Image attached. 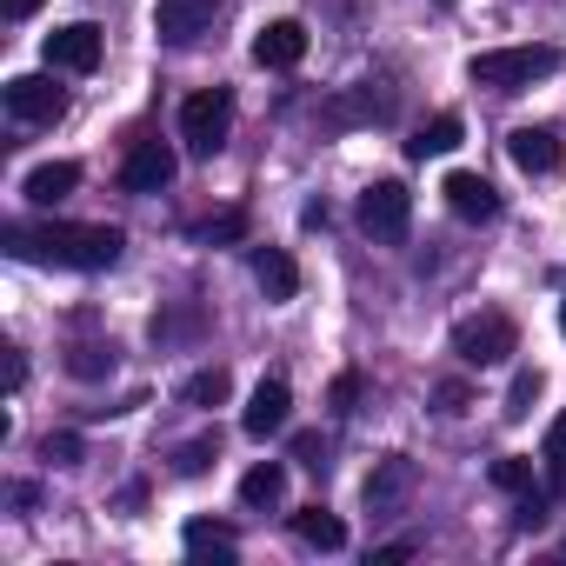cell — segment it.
Masks as SVG:
<instances>
[{"instance_id":"6da1fadb","label":"cell","mask_w":566,"mask_h":566,"mask_svg":"<svg viewBox=\"0 0 566 566\" xmlns=\"http://www.w3.org/2000/svg\"><path fill=\"white\" fill-rule=\"evenodd\" d=\"M0 240H8L14 260H41V266H74V273H101L120 260V227L107 220H48V227H21L8 220L0 227Z\"/></svg>"},{"instance_id":"7a4b0ae2","label":"cell","mask_w":566,"mask_h":566,"mask_svg":"<svg viewBox=\"0 0 566 566\" xmlns=\"http://www.w3.org/2000/svg\"><path fill=\"white\" fill-rule=\"evenodd\" d=\"M546 74H559V48H539V41L533 48H486V54L467 61V81L493 87V94H520V87H533Z\"/></svg>"},{"instance_id":"3957f363","label":"cell","mask_w":566,"mask_h":566,"mask_svg":"<svg viewBox=\"0 0 566 566\" xmlns=\"http://www.w3.org/2000/svg\"><path fill=\"white\" fill-rule=\"evenodd\" d=\"M227 134H233V94L227 87H200L180 101V140L193 160H213L227 147Z\"/></svg>"},{"instance_id":"277c9868","label":"cell","mask_w":566,"mask_h":566,"mask_svg":"<svg viewBox=\"0 0 566 566\" xmlns=\"http://www.w3.org/2000/svg\"><path fill=\"white\" fill-rule=\"evenodd\" d=\"M354 213H360V233L380 240V247H400V240L413 233V193H407L400 180H374Z\"/></svg>"},{"instance_id":"5b68a950","label":"cell","mask_w":566,"mask_h":566,"mask_svg":"<svg viewBox=\"0 0 566 566\" xmlns=\"http://www.w3.org/2000/svg\"><path fill=\"white\" fill-rule=\"evenodd\" d=\"M453 354H460L467 367H500V360H513V354H520L513 314H473V321H460V327H453Z\"/></svg>"},{"instance_id":"8992f818","label":"cell","mask_w":566,"mask_h":566,"mask_svg":"<svg viewBox=\"0 0 566 566\" xmlns=\"http://www.w3.org/2000/svg\"><path fill=\"white\" fill-rule=\"evenodd\" d=\"M8 114L28 127H54L67 114V87H54V74H14L8 81Z\"/></svg>"},{"instance_id":"52a82bcc","label":"cell","mask_w":566,"mask_h":566,"mask_svg":"<svg viewBox=\"0 0 566 566\" xmlns=\"http://www.w3.org/2000/svg\"><path fill=\"white\" fill-rule=\"evenodd\" d=\"M220 8H227V0H160V8H154V34H160L167 48H193V41L213 28Z\"/></svg>"},{"instance_id":"ba28073f","label":"cell","mask_w":566,"mask_h":566,"mask_svg":"<svg viewBox=\"0 0 566 566\" xmlns=\"http://www.w3.org/2000/svg\"><path fill=\"white\" fill-rule=\"evenodd\" d=\"M174 174H180V160H174L167 140H134L127 160H120V187H127V193H160Z\"/></svg>"},{"instance_id":"9c48e42d","label":"cell","mask_w":566,"mask_h":566,"mask_svg":"<svg viewBox=\"0 0 566 566\" xmlns=\"http://www.w3.org/2000/svg\"><path fill=\"white\" fill-rule=\"evenodd\" d=\"M48 67H61V74H94V67H101V28H94V21L54 28V34H48Z\"/></svg>"},{"instance_id":"30bf717a","label":"cell","mask_w":566,"mask_h":566,"mask_svg":"<svg viewBox=\"0 0 566 566\" xmlns=\"http://www.w3.org/2000/svg\"><path fill=\"white\" fill-rule=\"evenodd\" d=\"M253 61L273 67V74L301 67V61H307V28H301V21H266V28L253 34Z\"/></svg>"},{"instance_id":"8fae6325","label":"cell","mask_w":566,"mask_h":566,"mask_svg":"<svg viewBox=\"0 0 566 566\" xmlns=\"http://www.w3.org/2000/svg\"><path fill=\"white\" fill-rule=\"evenodd\" d=\"M287 413H294V387L273 374V380H260V387H253V400H247L240 427H247L253 440H266V433H280V427H287Z\"/></svg>"},{"instance_id":"7c38bea8","label":"cell","mask_w":566,"mask_h":566,"mask_svg":"<svg viewBox=\"0 0 566 566\" xmlns=\"http://www.w3.org/2000/svg\"><path fill=\"white\" fill-rule=\"evenodd\" d=\"M447 207L460 213V220H473V227H486V220H500V193L480 180V174H447Z\"/></svg>"},{"instance_id":"4fadbf2b","label":"cell","mask_w":566,"mask_h":566,"mask_svg":"<svg viewBox=\"0 0 566 566\" xmlns=\"http://www.w3.org/2000/svg\"><path fill=\"white\" fill-rule=\"evenodd\" d=\"M253 280H260V294L273 307L301 294V266H294V253H280V247H253Z\"/></svg>"},{"instance_id":"5bb4252c","label":"cell","mask_w":566,"mask_h":566,"mask_svg":"<svg viewBox=\"0 0 566 566\" xmlns=\"http://www.w3.org/2000/svg\"><path fill=\"white\" fill-rule=\"evenodd\" d=\"M506 154H513L520 174H553L559 167V134L553 127H513L506 134Z\"/></svg>"},{"instance_id":"9a60e30c","label":"cell","mask_w":566,"mask_h":566,"mask_svg":"<svg viewBox=\"0 0 566 566\" xmlns=\"http://www.w3.org/2000/svg\"><path fill=\"white\" fill-rule=\"evenodd\" d=\"M74 187H81V167H74V160H48V167H34V174L21 180V193H28L34 207H61Z\"/></svg>"},{"instance_id":"2e32d148","label":"cell","mask_w":566,"mask_h":566,"mask_svg":"<svg viewBox=\"0 0 566 566\" xmlns=\"http://www.w3.org/2000/svg\"><path fill=\"white\" fill-rule=\"evenodd\" d=\"M294 539L314 546V553H340V546H347V520L327 513V506H301V513H294Z\"/></svg>"},{"instance_id":"e0dca14e","label":"cell","mask_w":566,"mask_h":566,"mask_svg":"<svg viewBox=\"0 0 566 566\" xmlns=\"http://www.w3.org/2000/svg\"><path fill=\"white\" fill-rule=\"evenodd\" d=\"M460 140H467V120H460V114H433V120L407 140V154H413V160H440V154H453Z\"/></svg>"},{"instance_id":"ac0fdd59","label":"cell","mask_w":566,"mask_h":566,"mask_svg":"<svg viewBox=\"0 0 566 566\" xmlns=\"http://www.w3.org/2000/svg\"><path fill=\"white\" fill-rule=\"evenodd\" d=\"M413 493V460H380L374 473H367V506H394V500H407Z\"/></svg>"},{"instance_id":"d6986e66","label":"cell","mask_w":566,"mask_h":566,"mask_svg":"<svg viewBox=\"0 0 566 566\" xmlns=\"http://www.w3.org/2000/svg\"><path fill=\"white\" fill-rule=\"evenodd\" d=\"M240 500H247V506H280V500H287V467H280V460L247 467V473H240Z\"/></svg>"},{"instance_id":"ffe728a7","label":"cell","mask_w":566,"mask_h":566,"mask_svg":"<svg viewBox=\"0 0 566 566\" xmlns=\"http://www.w3.org/2000/svg\"><path fill=\"white\" fill-rule=\"evenodd\" d=\"M180 546H187V559H233V533L220 526V520H187V533H180Z\"/></svg>"},{"instance_id":"44dd1931","label":"cell","mask_w":566,"mask_h":566,"mask_svg":"<svg viewBox=\"0 0 566 566\" xmlns=\"http://www.w3.org/2000/svg\"><path fill=\"white\" fill-rule=\"evenodd\" d=\"M227 394H233V374L227 367H200V374L180 380V400L187 407H227Z\"/></svg>"},{"instance_id":"7402d4cb","label":"cell","mask_w":566,"mask_h":566,"mask_svg":"<svg viewBox=\"0 0 566 566\" xmlns=\"http://www.w3.org/2000/svg\"><path fill=\"white\" fill-rule=\"evenodd\" d=\"M114 340H81V347H67V374L74 380H107L114 374Z\"/></svg>"},{"instance_id":"603a6c76","label":"cell","mask_w":566,"mask_h":566,"mask_svg":"<svg viewBox=\"0 0 566 566\" xmlns=\"http://www.w3.org/2000/svg\"><path fill=\"white\" fill-rule=\"evenodd\" d=\"M213 460H220V433H200V440L174 447V473H180V480H200Z\"/></svg>"},{"instance_id":"cb8c5ba5","label":"cell","mask_w":566,"mask_h":566,"mask_svg":"<svg viewBox=\"0 0 566 566\" xmlns=\"http://www.w3.org/2000/svg\"><path fill=\"white\" fill-rule=\"evenodd\" d=\"M539 387H546V380H539V367H520V374H513V387H506V420H526V413H533V400H539Z\"/></svg>"},{"instance_id":"d4e9b609","label":"cell","mask_w":566,"mask_h":566,"mask_svg":"<svg viewBox=\"0 0 566 566\" xmlns=\"http://www.w3.org/2000/svg\"><path fill=\"white\" fill-rule=\"evenodd\" d=\"M493 486L500 493H533V460H520V453L493 460Z\"/></svg>"},{"instance_id":"484cf974","label":"cell","mask_w":566,"mask_h":566,"mask_svg":"<svg viewBox=\"0 0 566 566\" xmlns=\"http://www.w3.org/2000/svg\"><path fill=\"white\" fill-rule=\"evenodd\" d=\"M187 334H200V307H180V314H154V340L167 347V340H187Z\"/></svg>"},{"instance_id":"4316f807","label":"cell","mask_w":566,"mask_h":566,"mask_svg":"<svg viewBox=\"0 0 566 566\" xmlns=\"http://www.w3.org/2000/svg\"><path fill=\"white\" fill-rule=\"evenodd\" d=\"M41 453H48L54 467H81V433H48Z\"/></svg>"},{"instance_id":"83f0119b","label":"cell","mask_w":566,"mask_h":566,"mask_svg":"<svg viewBox=\"0 0 566 566\" xmlns=\"http://www.w3.org/2000/svg\"><path fill=\"white\" fill-rule=\"evenodd\" d=\"M294 460H301L307 473H327V440H321V433H294Z\"/></svg>"},{"instance_id":"f1b7e54d","label":"cell","mask_w":566,"mask_h":566,"mask_svg":"<svg viewBox=\"0 0 566 566\" xmlns=\"http://www.w3.org/2000/svg\"><path fill=\"white\" fill-rule=\"evenodd\" d=\"M354 400H360V374H334L327 407H334V413H354Z\"/></svg>"},{"instance_id":"f546056e","label":"cell","mask_w":566,"mask_h":566,"mask_svg":"<svg viewBox=\"0 0 566 566\" xmlns=\"http://www.w3.org/2000/svg\"><path fill=\"white\" fill-rule=\"evenodd\" d=\"M240 233H247V207H227V213L207 227V240H240Z\"/></svg>"},{"instance_id":"4dcf8cb0","label":"cell","mask_w":566,"mask_h":566,"mask_svg":"<svg viewBox=\"0 0 566 566\" xmlns=\"http://www.w3.org/2000/svg\"><path fill=\"white\" fill-rule=\"evenodd\" d=\"M440 407H447V413H467V407H473V394H467L460 380H440Z\"/></svg>"},{"instance_id":"1f68e13d","label":"cell","mask_w":566,"mask_h":566,"mask_svg":"<svg viewBox=\"0 0 566 566\" xmlns=\"http://www.w3.org/2000/svg\"><path fill=\"white\" fill-rule=\"evenodd\" d=\"M407 553H413V546H407V539H394V546H374V566H400V559H407Z\"/></svg>"},{"instance_id":"d6a6232c","label":"cell","mask_w":566,"mask_h":566,"mask_svg":"<svg viewBox=\"0 0 566 566\" xmlns=\"http://www.w3.org/2000/svg\"><path fill=\"white\" fill-rule=\"evenodd\" d=\"M8 8V21H28V14H41V0H0Z\"/></svg>"},{"instance_id":"836d02e7","label":"cell","mask_w":566,"mask_h":566,"mask_svg":"<svg viewBox=\"0 0 566 566\" xmlns=\"http://www.w3.org/2000/svg\"><path fill=\"white\" fill-rule=\"evenodd\" d=\"M21 380H28V354L14 347V354H8V387H21Z\"/></svg>"},{"instance_id":"e575fe53","label":"cell","mask_w":566,"mask_h":566,"mask_svg":"<svg viewBox=\"0 0 566 566\" xmlns=\"http://www.w3.org/2000/svg\"><path fill=\"white\" fill-rule=\"evenodd\" d=\"M546 447H566V413L553 420V433H546Z\"/></svg>"},{"instance_id":"d590c367","label":"cell","mask_w":566,"mask_h":566,"mask_svg":"<svg viewBox=\"0 0 566 566\" xmlns=\"http://www.w3.org/2000/svg\"><path fill=\"white\" fill-rule=\"evenodd\" d=\"M559 334H566V301H559Z\"/></svg>"}]
</instances>
